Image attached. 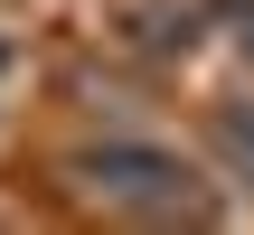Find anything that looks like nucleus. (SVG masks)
Listing matches in <instances>:
<instances>
[{
	"instance_id": "obj_2",
	"label": "nucleus",
	"mask_w": 254,
	"mask_h": 235,
	"mask_svg": "<svg viewBox=\"0 0 254 235\" xmlns=\"http://www.w3.org/2000/svg\"><path fill=\"white\" fill-rule=\"evenodd\" d=\"M217 151H226L236 179H254V104H226L217 113Z\"/></svg>"
},
{
	"instance_id": "obj_1",
	"label": "nucleus",
	"mask_w": 254,
	"mask_h": 235,
	"mask_svg": "<svg viewBox=\"0 0 254 235\" xmlns=\"http://www.w3.org/2000/svg\"><path fill=\"white\" fill-rule=\"evenodd\" d=\"M75 188H85L94 207H113V217H151V226L207 217L198 170H189L179 151H160V141H104V151H85V160H75Z\"/></svg>"
}]
</instances>
